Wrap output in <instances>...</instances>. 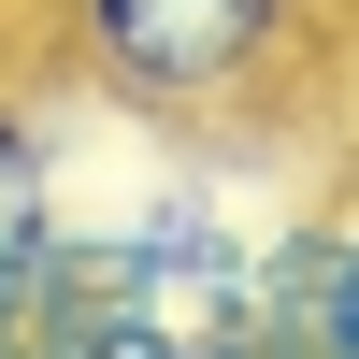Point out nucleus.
<instances>
[{"label":"nucleus","mask_w":359,"mask_h":359,"mask_svg":"<svg viewBox=\"0 0 359 359\" xmlns=\"http://www.w3.org/2000/svg\"><path fill=\"white\" fill-rule=\"evenodd\" d=\"M245 331H259V359H359V201H331V216L259 245Z\"/></svg>","instance_id":"3"},{"label":"nucleus","mask_w":359,"mask_h":359,"mask_svg":"<svg viewBox=\"0 0 359 359\" xmlns=\"http://www.w3.org/2000/svg\"><path fill=\"white\" fill-rule=\"evenodd\" d=\"M57 245H72V172H57V115L29 86H0V359L43 331Z\"/></svg>","instance_id":"2"},{"label":"nucleus","mask_w":359,"mask_h":359,"mask_svg":"<svg viewBox=\"0 0 359 359\" xmlns=\"http://www.w3.org/2000/svg\"><path fill=\"white\" fill-rule=\"evenodd\" d=\"M29 359H259V331L201 302H43Z\"/></svg>","instance_id":"4"},{"label":"nucleus","mask_w":359,"mask_h":359,"mask_svg":"<svg viewBox=\"0 0 359 359\" xmlns=\"http://www.w3.org/2000/svg\"><path fill=\"white\" fill-rule=\"evenodd\" d=\"M57 57L144 130H245L302 86L316 0H57Z\"/></svg>","instance_id":"1"}]
</instances>
